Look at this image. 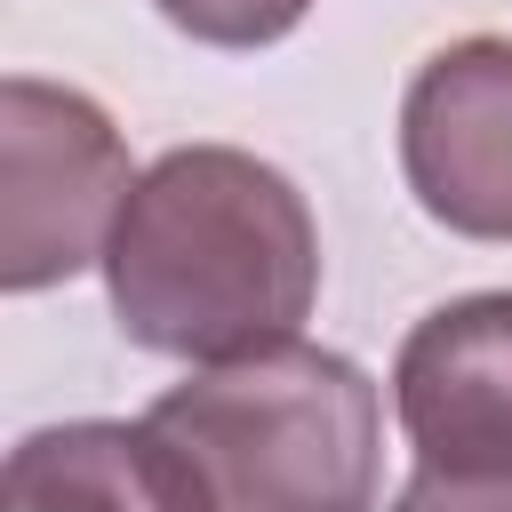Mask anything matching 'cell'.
I'll list each match as a JSON object with an SVG mask.
<instances>
[{
  "mask_svg": "<svg viewBox=\"0 0 512 512\" xmlns=\"http://www.w3.org/2000/svg\"><path fill=\"white\" fill-rule=\"evenodd\" d=\"M392 408L416 472L504 480L512 472V288L424 312L392 360Z\"/></svg>",
  "mask_w": 512,
  "mask_h": 512,
  "instance_id": "obj_5",
  "label": "cell"
},
{
  "mask_svg": "<svg viewBox=\"0 0 512 512\" xmlns=\"http://www.w3.org/2000/svg\"><path fill=\"white\" fill-rule=\"evenodd\" d=\"M152 8L208 48H272L312 16V0H152Z\"/></svg>",
  "mask_w": 512,
  "mask_h": 512,
  "instance_id": "obj_7",
  "label": "cell"
},
{
  "mask_svg": "<svg viewBox=\"0 0 512 512\" xmlns=\"http://www.w3.org/2000/svg\"><path fill=\"white\" fill-rule=\"evenodd\" d=\"M392 512H512V472L504 480H456V472H416Z\"/></svg>",
  "mask_w": 512,
  "mask_h": 512,
  "instance_id": "obj_8",
  "label": "cell"
},
{
  "mask_svg": "<svg viewBox=\"0 0 512 512\" xmlns=\"http://www.w3.org/2000/svg\"><path fill=\"white\" fill-rule=\"evenodd\" d=\"M112 320L168 360H248L304 328L320 296V232L304 192L240 144L160 152L104 248Z\"/></svg>",
  "mask_w": 512,
  "mask_h": 512,
  "instance_id": "obj_1",
  "label": "cell"
},
{
  "mask_svg": "<svg viewBox=\"0 0 512 512\" xmlns=\"http://www.w3.org/2000/svg\"><path fill=\"white\" fill-rule=\"evenodd\" d=\"M152 424L200 464L216 512H376L384 408L328 344H272L200 368L152 400Z\"/></svg>",
  "mask_w": 512,
  "mask_h": 512,
  "instance_id": "obj_2",
  "label": "cell"
},
{
  "mask_svg": "<svg viewBox=\"0 0 512 512\" xmlns=\"http://www.w3.org/2000/svg\"><path fill=\"white\" fill-rule=\"evenodd\" d=\"M0 512H216V496L152 416H80L8 448Z\"/></svg>",
  "mask_w": 512,
  "mask_h": 512,
  "instance_id": "obj_6",
  "label": "cell"
},
{
  "mask_svg": "<svg viewBox=\"0 0 512 512\" xmlns=\"http://www.w3.org/2000/svg\"><path fill=\"white\" fill-rule=\"evenodd\" d=\"M128 192L136 168L96 96L32 72L0 80V288L8 296L104 264Z\"/></svg>",
  "mask_w": 512,
  "mask_h": 512,
  "instance_id": "obj_3",
  "label": "cell"
},
{
  "mask_svg": "<svg viewBox=\"0 0 512 512\" xmlns=\"http://www.w3.org/2000/svg\"><path fill=\"white\" fill-rule=\"evenodd\" d=\"M400 168L432 224L464 240H512V40L472 32L408 80Z\"/></svg>",
  "mask_w": 512,
  "mask_h": 512,
  "instance_id": "obj_4",
  "label": "cell"
}]
</instances>
